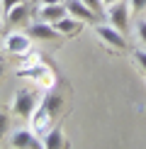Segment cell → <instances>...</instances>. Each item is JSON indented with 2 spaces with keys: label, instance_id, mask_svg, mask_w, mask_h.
Here are the masks:
<instances>
[{
  "label": "cell",
  "instance_id": "1",
  "mask_svg": "<svg viewBox=\"0 0 146 149\" xmlns=\"http://www.w3.org/2000/svg\"><path fill=\"white\" fill-rule=\"evenodd\" d=\"M129 12H132V8H129L127 0H117L114 5H107V20H110L112 27H117L119 32H124L129 27Z\"/></svg>",
  "mask_w": 146,
  "mask_h": 149
},
{
  "label": "cell",
  "instance_id": "2",
  "mask_svg": "<svg viewBox=\"0 0 146 149\" xmlns=\"http://www.w3.org/2000/svg\"><path fill=\"white\" fill-rule=\"evenodd\" d=\"M36 110V98L29 91H17L15 93V103H12V113L20 115V117H32Z\"/></svg>",
  "mask_w": 146,
  "mask_h": 149
},
{
  "label": "cell",
  "instance_id": "3",
  "mask_svg": "<svg viewBox=\"0 0 146 149\" xmlns=\"http://www.w3.org/2000/svg\"><path fill=\"white\" fill-rule=\"evenodd\" d=\"M32 47V37L22 34V32H10L5 37V52L10 54H27Z\"/></svg>",
  "mask_w": 146,
  "mask_h": 149
},
{
  "label": "cell",
  "instance_id": "4",
  "mask_svg": "<svg viewBox=\"0 0 146 149\" xmlns=\"http://www.w3.org/2000/svg\"><path fill=\"white\" fill-rule=\"evenodd\" d=\"M27 34L32 37V39H61L59 29L54 27L51 22H44V20L32 22V24H29V29H27Z\"/></svg>",
  "mask_w": 146,
  "mask_h": 149
},
{
  "label": "cell",
  "instance_id": "5",
  "mask_svg": "<svg viewBox=\"0 0 146 149\" xmlns=\"http://www.w3.org/2000/svg\"><path fill=\"white\" fill-rule=\"evenodd\" d=\"M66 10H68L71 17H76V20H83V22H95L97 12H93L88 8V5L83 3V0H63Z\"/></svg>",
  "mask_w": 146,
  "mask_h": 149
},
{
  "label": "cell",
  "instance_id": "6",
  "mask_svg": "<svg viewBox=\"0 0 146 149\" xmlns=\"http://www.w3.org/2000/svg\"><path fill=\"white\" fill-rule=\"evenodd\" d=\"M10 147L15 149H29V147H41V139H36L32 130H17L10 134Z\"/></svg>",
  "mask_w": 146,
  "mask_h": 149
},
{
  "label": "cell",
  "instance_id": "7",
  "mask_svg": "<svg viewBox=\"0 0 146 149\" xmlns=\"http://www.w3.org/2000/svg\"><path fill=\"white\" fill-rule=\"evenodd\" d=\"M68 15V10H66L63 3H51V5H41L39 12H36V20H44V22H59L61 17Z\"/></svg>",
  "mask_w": 146,
  "mask_h": 149
},
{
  "label": "cell",
  "instance_id": "8",
  "mask_svg": "<svg viewBox=\"0 0 146 149\" xmlns=\"http://www.w3.org/2000/svg\"><path fill=\"white\" fill-rule=\"evenodd\" d=\"M95 29H97V34H100L110 47H114V49H124L127 47V39L122 37V32L117 27H112V24H97Z\"/></svg>",
  "mask_w": 146,
  "mask_h": 149
},
{
  "label": "cell",
  "instance_id": "9",
  "mask_svg": "<svg viewBox=\"0 0 146 149\" xmlns=\"http://www.w3.org/2000/svg\"><path fill=\"white\" fill-rule=\"evenodd\" d=\"M81 24H83V20H76V17L66 15V17H61L59 22H54V27L59 29L61 37H71V34H78V32H81Z\"/></svg>",
  "mask_w": 146,
  "mask_h": 149
},
{
  "label": "cell",
  "instance_id": "10",
  "mask_svg": "<svg viewBox=\"0 0 146 149\" xmlns=\"http://www.w3.org/2000/svg\"><path fill=\"white\" fill-rule=\"evenodd\" d=\"M41 147L44 149H59V147H66V139H63V130L61 127H54L49 130L41 139Z\"/></svg>",
  "mask_w": 146,
  "mask_h": 149
},
{
  "label": "cell",
  "instance_id": "11",
  "mask_svg": "<svg viewBox=\"0 0 146 149\" xmlns=\"http://www.w3.org/2000/svg\"><path fill=\"white\" fill-rule=\"evenodd\" d=\"M27 17H29V5H27V0L20 3V5H15L10 12H5V20H8L10 24H22Z\"/></svg>",
  "mask_w": 146,
  "mask_h": 149
},
{
  "label": "cell",
  "instance_id": "12",
  "mask_svg": "<svg viewBox=\"0 0 146 149\" xmlns=\"http://www.w3.org/2000/svg\"><path fill=\"white\" fill-rule=\"evenodd\" d=\"M63 108V98L59 95V93H49V95L44 98V103H41V110H46L49 115H59V110Z\"/></svg>",
  "mask_w": 146,
  "mask_h": 149
},
{
  "label": "cell",
  "instance_id": "13",
  "mask_svg": "<svg viewBox=\"0 0 146 149\" xmlns=\"http://www.w3.org/2000/svg\"><path fill=\"white\" fill-rule=\"evenodd\" d=\"M8 130H10V115L0 110V139L8 134Z\"/></svg>",
  "mask_w": 146,
  "mask_h": 149
},
{
  "label": "cell",
  "instance_id": "14",
  "mask_svg": "<svg viewBox=\"0 0 146 149\" xmlns=\"http://www.w3.org/2000/svg\"><path fill=\"white\" fill-rule=\"evenodd\" d=\"M83 3L88 5L93 12H97V15H102V12H105V3H102V0H83Z\"/></svg>",
  "mask_w": 146,
  "mask_h": 149
},
{
  "label": "cell",
  "instance_id": "15",
  "mask_svg": "<svg viewBox=\"0 0 146 149\" xmlns=\"http://www.w3.org/2000/svg\"><path fill=\"white\" fill-rule=\"evenodd\" d=\"M129 8H132L134 15H139V12L146 10V0H129Z\"/></svg>",
  "mask_w": 146,
  "mask_h": 149
},
{
  "label": "cell",
  "instance_id": "16",
  "mask_svg": "<svg viewBox=\"0 0 146 149\" xmlns=\"http://www.w3.org/2000/svg\"><path fill=\"white\" fill-rule=\"evenodd\" d=\"M136 32H139V39L146 42V20H139L136 22Z\"/></svg>",
  "mask_w": 146,
  "mask_h": 149
},
{
  "label": "cell",
  "instance_id": "17",
  "mask_svg": "<svg viewBox=\"0 0 146 149\" xmlns=\"http://www.w3.org/2000/svg\"><path fill=\"white\" fill-rule=\"evenodd\" d=\"M20 3H24V0H3V10H5V12H10L15 5H20Z\"/></svg>",
  "mask_w": 146,
  "mask_h": 149
},
{
  "label": "cell",
  "instance_id": "18",
  "mask_svg": "<svg viewBox=\"0 0 146 149\" xmlns=\"http://www.w3.org/2000/svg\"><path fill=\"white\" fill-rule=\"evenodd\" d=\"M134 56H136V61H139V66H141V69L146 71V52L141 49V52H136V54H134Z\"/></svg>",
  "mask_w": 146,
  "mask_h": 149
},
{
  "label": "cell",
  "instance_id": "19",
  "mask_svg": "<svg viewBox=\"0 0 146 149\" xmlns=\"http://www.w3.org/2000/svg\"><path fill=\"white\" fill-rule=\"evenodd\" d=\"M41 5H51V3H63V0H39Z\"/></svg>",
  "mask_w": 146,
  "mask_h": 149
},
{
  "label": "cell",
  "instance_id": "20",
  "mask_svg": "<svg viewBox=\"0 0 146 149\" xmlns=\"http://www.w3.org/2000/svg\"><path fill=\"white\" fill-rule=\"evenodd\" d=\"M102 3H105V8H107V5H114L117 0H102Z\"/></svg>",
  "mask_w": 146,
  "mask_h": 149
},
{
  "label": "cell",
  "instance_id": "21",
  "mask_svg": "<svg viewBox=\"0 0 146 149\" xmlns=\"http://www.w3.org/2000/svg\"><path fill=\"white\" fill-rule=\"evenodd\" d=\"M3 76H5V66L0 64V78H3Z\"/></svg>",
  "mask_w": 146,
  "mask_h": 149
},
{
  "label": "cell",
  "instance_id": "22",
  "mask_svg": "<svg viewBox=\"0 0 146 149\" xmlns=\"http://www.w3.org/2000/svg\"><path fill=\"white\" fill-rule=\"evenodd\" d=\"M0 32H3V17H0Z\"/></svg>",
  "mask_w": 146,
  "mask_h": 149
},
{
  "label": "cell",
  "instance_id": "23",
  "mask_svg": "<svg viewBox=\"0 0 146 149\" xmlns=\"http://www.w3.org/2000/svg\"><path fill=\"white\" fill-rule=\"evenodd\" d=\"M0 8H3V0H0Z\"/></svg>",
  "mask_w": 146,
  "mask_h": 149
}]
</instances>
